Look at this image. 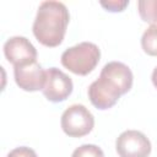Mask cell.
<instances>
[{
    "mask_svg": "<svg viewBox=\"0 0 157 157\" xmlns=\"http://www.w3.org/2000/svg\"><path fill=\"white\" fill-rule=\"evenodd\" d=\"M70 21L67 7L60 1H43L37 11L32 29L37 40L45 47L61 44Z\"/></svg>",
    "mask_w": 157,
    "mask_h": 157,
    "instance_id": "6da1fadb",
    "label": "cell"
},
{
    "mask_svg": "<svg viewBox=\"0 0 157 157\" xmlns=\"http://www.w3.org/2000/svg\"><path fill=\"white\" fill-rule=\"evenodd\" d=\"M101 59L98 45L91 42H81L71 48H67L61 54V64L69 71L76 75H88L94 70Z\"/></svg>",
    "mask_w": 157,
    "mask_h": 157,
    "instance_id": "7a4b0ae2",
    "label": "cell"
},
{
    "mask_svg": "<svg viewBox=\"0 0 157 157\" xmlns=\"http://www.w3.org/2000/svg\"><path fill=\"white\" fill-rule=\"evenodd\" d=\"M63 131L70 137H82L90 134L94 126V117L83 104H72L61 114Z\"/></svg>",
    "mask_w": 157,
    "mask_h": 157,
    "instance_id": "3957f363",
    "label": "cell"
},
{
    "mask_svg": "<svg viewBox=\"0 0 157 157\" xmlns=\"http://www.w3.org/2000/svg\"><path fill=\"white\" fill-rule=\"evenodd\" d=\"M98 78L108 88L123 96L131 90L134 76L128 65L120 61H110L103 66Z\"/></svg>",
    "mask_w": 157,
    "mask_h": 157,
    "instance_id": "277c9868",
    "label": "cell"
},
{
    "mask_svg": "<svg viewBox=\"0 0 157 157\" xmlns=\"http://www.w3.org/2000/svg\"><path fill=\"white\" fill-rule=\"evenodd\" d=\"M115 148L120 157H147L151 153V142L141 131L126 130L118 136Z\"/></svg>",
    "mask_w": 157,
    "mask_h": 157,
    "instance_id": "5b68a950",
    "label": "cell"
},
{
    "mask_svg": "<svg viewBox=\"0 0 157 157\" xmlns=\"http://www.w3.org/2000/svg\"><path fill=\"white\" fill-rule=\"evenodd\" d=\"M74 85L71 77L56 67H49L47 70V78L42 90L44 97L54 103L65 101L72 92Z\"/></svg>",
    "mask_w": 157,
    "mask_h": 157,
    "instance_id": "8992f818",
    "label": "cell"
},
{
    "mask_svg": "<svg viewBox=\"0 0 157 157\" xmlns=\"http://www.w3.org/2000/svg\"><path fill=\"white\" fill-rule=\"evenodd\" d=\"M4 54L13 67L37 61V49L26 37L21 36L11 37L5 42Z\"/></svg>",
    "mask_w": 157,
    "mask_h": 157,
    "instance_id": "52a82bcc",
    "label": "cell"
},
{
    "mask_svg": "<svg viewBox=\"0 0 157 157\" xmlns=\"http://www.w3.org/2000/svg\"><path fill=\"white\" fill-rule=\"evenodd\" d=\"M13 77L16 85L22 88L23 91L34 92L43 90L45 78H47V70L37 63H31L22 66L13 67Z\"/></svg>",
    "mask_w": 157,
    "mask_h": 157,
    "instance_id": "ba28073f",
    "label": "cell"
},
{
    "mask_svg": "<svg viewBox=\"0 0 157 157\" xmlns=\"http://www.w3.org/2000/svg\"><path fill=\"white\" fill-rule=\"evenodd\" d=\"M87 93H88V98L91 103L97 109H101V110L112 108L120 98L118 93L108 88L99 78H97L90 85Z\"/></svg>",
    "mask_w": 157,
    "mask_h": 157,
    "instance_id": "9c48e42d",
    "label": "cell"
},
{
    "mask_svg": "<svg viewBox=\"0 0 157 157\" xmlns=\"http://www.w3.org/2000/svg\"><path fill=\"white\" fill-rule=\"evenodd\" d=\"M144 52L151 56H157V25H151L141 37Z\"/></svg>",
    "mask_w": 157,
    "mask_h": 157,
    "instance_id": "30bf717a",
    "label": "cell"
},
{
    "mask_svg": "<svg viewBox=\"0 0 157 157\" xmlns=\"http://www.w3.org/2000/svg\"><path fill=\"white\" fill-rule=\"evenodd\" d=\"M137 9L140 17L145 22L157 25V0H140Z\"/></svg>",
    "mask_w": 157,
    "mask_h": 157,
    "instance_id": "8fae6325",
    "label": "cell"
},
{
    "mask_svg": "<svg viewBox=\"0 0 157 157\" xmlns=\"http://www.w3.org/2000/svg\"><path fill=\"white\" fill-rule=\"evenodd\" d=\"M71 157H104V153L102 148L98 147L97 145L86 144V145H81L80 147H77L72 152Z\"/></svg>",
    "mask_w": 157,
    "mask_h": 157,
    "instance_id": "7c38bea8",
    "label": "cell"
},
{
    "mask_svg": "<svg viewBox=\"0 0 157 157\" xmlns=\"http://www.w3.org/2000/svg\"><path fill=\"white\" fill-rule=\"evenodd\" d=\"M99 4L107 11L120 12V11H123L129 5V0H108V1H101Z\"/></svg>",
    "mask_w": 157,
    "mask_h": 157,
    "instance_id": "4fadbf2b",
    "label": "cell"
},
{
    "mask_svg": "<svg viewBox=\"0 0 157 157\" xmlns=\"http://www.w3.org/2000/svg\"><path fill=\"white\" fill-rule=\"evenodd\" d=\"M6 157H37V153L27 146H20L11 150Z\"/></svg>",
    "mask_w": 157,
    "mask_h": 157,
    "instance_id": "5bb4252c",
    "label": "cell"
},
{
    "mask_svg": "<svg viewBox=\"0 0 157 157\" xmlns=\"http://www.w3.org/2000/svg\"><path fill=\"white\" fill-rule=\"evenodd\" d=\"M151 78H152V83H153V86H155V87L157 88V66H156V67L153 69Z\"/></svg>",
    "mask_w": 157,
    "mask_h": 157,
    "instance_id": "9a60e30c",
    "label": "cell"
}]
</instances>
